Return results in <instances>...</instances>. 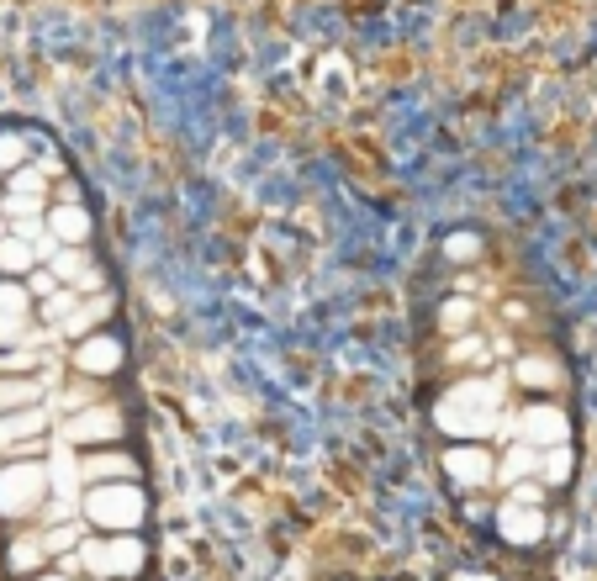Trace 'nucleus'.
<instances>
[{"instance_id": "1", "label": "nucleus", "mask_w": 597, "mask_h": 581, "mask_svg": "<svg viewBox=\"0 0 597 581\" xmlns=\"http://www.w3.org/2000/svg\"><path fill=\"white\" fill-rule=\"evenodd\" d=\"M143 492L133 481H96V492L85 497V518L101 529H138L143 523Z\"/></svg>"}, {"instance_id": "2", "label": "nucleus", "mask_w": 597, "mask_h": 581, "mask_svg": "<svg viewBox=\"0 0 597 581\" xmlns=\"http://www.w3.org/2000/svg\"><path fill=\"white\" fill-rule=\"evenodd\" d=\"M43 492H48L43 465H6V471H0V518L32 513L37 502H43Z\"/></svg>"}, {"instance_id": "3", "label": "nucleus", "mask_w": 597, "mask_h": 581, "mask_svg": "<svg viewBox=\"0 0 597 581\" xmlns=\"http://www.w3.org/2000/svg\"><path fill=\"white\" fill-rule=\"evenodd\" d=\"M80 560L96 576H138L143 571V545L138 539H111V545H85Z\"/></svg>"}, {"instance_id": "4", "label": "nucleus", "mask_w": 597, "mask_h": 581, "mask_svg": "<svg viewBox=\"0 0 597 581\" xmlns=\"http://www.w3.org/2000/svg\"><path fill=\"white\" fill-rule=\"evenodd\" d=\"M74 365L90 370V376H111V370L122 365V339H117V333H106V328L85 333V344L74 349Z\"/></svg>"}, {"instance_id": "5", "label": "nucleus", "mask_w": 597, "mask_h": 581, "mask_svg": "<svg viewBox=\"0 0 597 581\" xmlns=\"http://www.w3.org/2000/svg\"><path fill=\"white\" fill-rule=\"evenodd\" d=\"M64 434L74 444H90V439H122V412L117 407H96V412H80V418H69L64 423Z\"/></svg>"}, {"instance_id": "6", "label": "nucleus", "mask_w": 597, "mask_h": 581, "mask_svg": "<svg viewBox=\"0 0 597 581\" xmlns=\"http://www.w3.org/2000/svg\"><path fill=\"white\" fill-rule=\"evenodd\" d=\"M497 529H502V539H513V545H534V539L545 534V518H539L529 502H508L502 518H497Z\"/></svg>"}, {"instance_id": "7", "label": "nucleus", "mask_w": 597, "mask_h": 581, "mask_svg": "<svg viewBox=\"0 0 597 581\" xmlns=\"http://www.w3.org/2000/svg\"><path fill=\"white\" fill-rule=\"evenodd\" d=\"M524 434L534 444H566L571 439V418H566L561 407H534L529 418H524Z\"/></svg>"}, {"instance_id": "8", "label": "nucleus", "mask_w": 597, "mask_h": 581, "mask_svg": "<svg viewBox=\"0 0 597 581\" xmlns=\"http://www.w3.org/2000/svg\"><path fill=\"white\" fill-rule=\"evenodd\" d=\"M127 476H138V460H127V455H90L85 460V481H127Z\"/></svg>"}, {"instance_id": "9", "label": "nucleus", "mask_w": 597, "mask_h": 581, "mask_svg": "<svg viewBox=\"0 0 597 581\" xmlns=\"http://www.w3.org/2000/svg\"><path fill=\"white\" fill-rule=\"evenodd\" d=\"M444 465H450V476H455V481H471V486H481V481H487V471H492L481 449H455V455L444 460Z\"/></svg>"}, {"instance_id": "10", "label": "nucleus", "mask_w": 597, "mask_h": 581, "mask_svg": "<svg viewBox=\"0 0 597 581\" xmlns=\"http://www.w3.org/2000/svg\"><path fill=\"white\" fill-rule=\"evenodd\" d=\"M534 465H539V455L529 444H518V449H508V460H502V481H524V476H534Z\"/></svg>"}, {"instance_id": "11", "label": "nucleus", "mask_w": 597, "mask_h": 581, "mask_svg": "<svg viewBox=\"0 0 597 581\" xmlns=\"http://www.w3.org/2000/svg\"><path fill=\"white\" fill-rule=\"evenodd\" d=\"M539 465H545V481L550 486H566L571 481V444H550V455L539 460Z\"/></svg>"}, {"instance_id": "12", "label": "nucleus", "mask_w": 597, "mask_h": 581, "mask_svg": "<svg viewBox=\"0 0 597 581\" xmlns=\"http://www.w3.org/2000/svg\"><path fill=\"white\" fill-rule=\"evenodd\" d=\"M43 428V412H16V418H0V444H11V439H27Z\"/></svg>"}, {"instance_id": "13", "label": "nucleus", "mask_w": 597, "mask_h": 581, "mask_svg": "<svg viewBox=\"0 0 597 581\" xmlns=\"http://www.w3.org/2000/svg\"><path fill=\"white\" fill-rule=\"evenodd\" d=\"M22 402H37V381H0V407H22Z\"/></svg>"}, {"instance_id": "14", "label": "nucleus", "mask_w": 597, "mask_h": 581, "mask_svg": "<svg viewBox=\"0 0 597 581\" xmlns=\"http://www.w3.org/2000/svg\"><path fill=\"white\" fill-rule=\"evenodd\" d=\"M74 539H80V529H74V523H69V529H53V534L43 539V550H48V555H53V550H69Z\"/></svg>"}, {"instance_id": "15", "label": "nucleus", "mask_w": 597, "mask_h": 581, "mask_svg": "<svg viewBox=\"0 0 597 581\" xmlns=\"http://www.w3.org/2000/svg\"><path fill=\"white\" fill-rule=\"evenodd\" d=\"M539 497H545V486H539V481H513V502H539Z\"/></svg>"}, {"instance_id": "16", "label": "nucleus", "mask_w": 597, "mask_h": 581, "mask_svg": "<svg viewBox=\"0 0 597 581\" xmlns=\"http://www.w3.org/2000/svg\"><path fill=\"white\" fill-rule=\"evenodd\" d=\"M11 566H16V571L37 566V545H32V539H27V545H16V550H11Z\"/></svg>"}, {"instance_id": "17", "label": "nucleus", "mask_w": 597, "mask_h": 581, "mask_svg": "<svg viewBox=\"0 0 597 581\" xmlns=\"http://www.w3.org/2000/svg\"><path fill=\"white\" fill-rule=\"evenodd\" d=\"M37 581H64V576H37Z\"/></svg>"}]
</instances>
